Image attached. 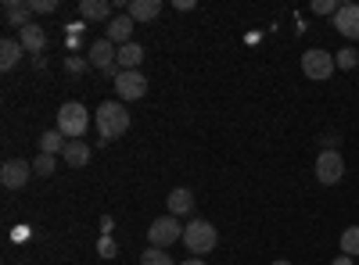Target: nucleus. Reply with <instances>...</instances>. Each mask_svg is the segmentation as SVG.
I'll return each instance as SVG.
<instances>
[{
	"mask_svg": "<svg viewBox=\"0 0 359 265\" xmlns=\"http://www.w3.org/2000/svg\"><path fill=\"white\" fill-rule=\"evenodd\" d=\"M65 133L62 129H47L43 136H40V155H62L65 151Z\"/></svg>",
	"mask_w": 359,
	"mask_h": 265,
	"instance_id": "obj_20",
	"label": "nucleus"
},
{
	"mask_svg": "<svg viewBox=\"0 0 359 265\" xmlns=\"http://www.w3.org/2000/svg\"><path fill=\"white\" fill-rule=\"evenodd\" d=\"M331 265H352V258H348V255H338V258H334Z\"/></svg>",
	"mask_w": 359,
	"mask_h": 265,
	"instance_id": "obj_31",
	"label": "nucleus"
},
{
	"mask_svg": "<svg viewBox=\"0 0 359 265\" xmlns=\"http://www.w3.org/2000/svg\"><path fill=\"white\" fill-rule=\"evenodd\" d=\"M62 158H65V165L83 169V165L90 162V143H83V140H69V143H65V151H62Z\"/></svg>",
	"mask_w": 359,
	"mask_h": 265,
	"instance_id": "obj_18",
	"label": "nucleus"
},
{
	"mask_svg": "<svg viewBox=\"0 0 359 265\" xmlns=\"http://www.w3.org/2000/svg\"><path fill=\"white\" fill-rule=\"evenodd\" d=\"M165 204H169V215H187V212H194V194L187 187H176Z\"/></svg>",
	"mask_w": 359,
	"mask_h": 265,
	"instance_id": "obj_17",
	"label": "nucleus"
},
{
	"mask_svg": "<svg viewBox=\"0 0 359 265\" xmlns=\"http://www.w3.org/2000/svg\"><path fill=\"white\" fill-rule=\"evenodd\" d=\"M133 18L130 15H115L111 22H108V40L115 43V47H126V43H133Z\"/></svg>",
	"mask_w": 359,
	"mask_h": 265,
	"instance_id": "obj_12",
	"label": "nucleus"
},
{
	"mask_svg": "<svg viewBox=\"0 0 359 265\" xmlns=\"http://www.w3.org/2000/svg\"><path fill=\"white\" fill-rule=\"evenodd\" d=\"M29 8H33V15H50L57 11V0H29Z\"/></svg>",
	"mask_w": 359,
	"mask_h": 265,
	"instance_id": "obj_26",
	"label": "nucleus"
},
{
	"mask_svg": "<svg viewBox=\"0 0 359 265\" xmlns=\"http://www.w3.org/2000/svg\"><path fill=\"white\" fill-rule=\"evenodd\" d=\"M334 65H338V69H355V65H359V54H355L352 47H345V50H338Z\"/></svg>",
	"mask_w": 359,
	"mask_h": 265,
	"instance_id": "obj_24",
	"label": "nucleus"
},
{
	"mask_svg": "<svg viewBox=\"0 0 359 265\" xmlns=\"http://www.w3.org/2000/svg\"><path fill=\"white\" fill-rule=\"evenodd\" d=\"M147 241H151V248L169 251L176 241H184V226L176 222V215H162V219H155L151 226H147Z\"/></svg>",
	"mask_w": 359,
	"mask_h": 265,
	"instance_id": "obj_6",
	"label": "nucleus"
},
{
	"mask_svg": "<svg viewBox=\"0 0 359 265\" xmlns=\"http://www.w3.org/2000/svg\"><path fill=\"white\" fill-rule=\"evenodd\" d=\"M133 22H155L162 15V0H130V11Z\"/></svg>",
	"mask_w": 359,
	"mask_h": 265,
	"instance_id": "obj_15",
	"label": "nucleus"
},
{
	"mask_svg": "<svg viewBox=\"0 0 359 265\" xmlns=\"http://www.w3.org/2000/svg\"><path fill=\"white\" fill-rule=\"evenodd\" d=\"M97 255H101V258H115V255H118L115 241H111V237H101V241H97Z\"/></svg>",
	"mask_w": 359,
	"mask_h": 265,
	"instance_id": "obj_28",
	"label": "nucleus"
},
{
	"mask_svg": "<svg viewBox=\"0 0 359 265\" xmlns=\"http://www.w3.org/2000/svg\"><path fill=\"white\" fill-rule=\"evenodd\" d=\"M316 180L323 187H338L345 180V158L341 151H334V147H323L320 158H316Z\"/></svg>",
	"mask_w": 359,
	"mask_h": 265,
	"instance_id": "obj_4",
	"label": "nucleus"
},
{
	"mask_svg": "<svg viewBox=\"0 0 359 265\" xmlns=\"http://www.w3.org/2000/svg\"><path fill=\"white\" fill-rule=\"evenodd\" d=\"M94 126H97L104 147H108V140H118V136L130 129V111H126V104H123V101H104V104L94 111Z\"/></svg>",
	"mask_w": 359,
	"mask_h": 265,
	"instance_id": "obj_1",
	"label": "nucleus"
},
{
	"mask_svg": "<svg viewBox=\"0 0 359 265\" xmlns=\"http://www.w3.org/2000/svg\"><path fill=\"white\" fill-rule=\"evenodd\" d=\"M65 33H69V36H83V22H69Z\"/></svg>",
	"mask_w": 359,
	"mask_h": 265,
	"instance_id": "obj_29",
	"label": "nucleus"
},
{
	"mask_svg": "<svg viewBox=\"0 0 359 265\" xmlns=\"http://www.w3.org/2000/svg\"><path fill=\"white\" fill-rule=\"evenodd\" d=\"M269 265H291V262H284V258H277V262H269Z\"/></svg>",
	"mask_w": 359,
	"mask_h": 265,
	"instance_id": "obj_33",
	"label": "nucleus"
},
{
	"mask_svg": "<svg viewBox=\"0 0 359 265\" xmlns=\"http://www.w3.org/2000/svg\"><path fill=\"white\" fill-rule=\"evenodd\" d=\"M180 265H205V262H201V258H194V255H191V258H187V262H180Z\"/></svg>",
	"mask_w": 359,
	"mask_h": 265,
	"instance_id": "obj_32",
	"label": "nucleus"
},
{
	"mask_svg": "<svg viewBox=\"0 0 359 265\" xmlns=\"http://www.w3.org/2000/svg\"><path fill=\"white\" fill-rule=\"evenodd\" d=\"M101 229H104V237H111V229H115V219H111V215H104V219H101Z\"/></svg>",
	"mask_w": 359,
	"mask_h": 265,
	"instance_id": "obj_30",
	"label": "nucleus"
},
{
	"mask_svg": "<svg viewBox=\"0 0 359 265\" xmlns=\"http://www.w3.org/2000/svg\"><path fill=\"white\" fill-rule=\"evenodd\" d=\"M18 43L25 47V54H33V57H40V54H43V47H47V29H43L40 22H33V25H25V29H22V36H18Z\"/></svg>",
	"mask_w": 359,
	"mask_h": 265,
	"instance_id": "obj_11",
	"label": "nucleus"
},
{
	"mask_svg": "<svg viewBox=\"0 0 359 265\" xmlns=\"http://www.w3.org/2000/svg\"><path fill=\"white\" fill-rule=\"evenodd\" d=\"M216 226L212 222H205V219H191L184 226V244L191 255H208V251H216Z\"/></svg>",
	"mask_w": 359,
	"mask_h": 265,
	"instance_id": "obj_3",
	"label": "nucleus"
},
{
	"mask_svg": "<svg viewBox=\"0 0 359 265\" xmlns=\"http://www.w3.org/2000/svg\"><path fill=\"white\" fill-rule=\"evenodd\" d=\"M86 69H90V57H79V54H69L65 57V72L76 76V72H86Z\"/></svg>",
	"mask_w": 359,
	"mask_h": 265,
	"instance_id": "obj_25",
	"label": "nucleus"
},
{
	"mask_svg": "<svg viewBox=\"0 0 359 265\" xmlns=\"http://www.w3.org/2000/svg\"><path fill=\"white\" fill-rule=\"evenodd\" d=\"M341 255H348V258L359 255V226H348L341 233Z\"/></svg>",
	"mask_w": 359,
	"mask_h": 265,
	"instance_id": "obj_22",
	"label": "nucleus"
},
{
	"mask_svg": "<svg viewBox=\"0 0 359 265\" xmlns=\"http://www.w3.org/2000/svg\"><path fill=\"white\" fill-rule=\"evenodd\" d=\"M140 62H144V47H140V43H126V47H118L115 65L123 69V72H140Z\"/></svg>",
	"mask_w": 359,
	"mask_h": 265,
	"instance_id": "obj_16",
	"label": "nucleus"
},
{
	"mask_svg": "<svg viewBox=\"0 0 359 265\" xmlns=\"http://www.w3.org/2000/svg\"><path fill=\"white\" fill-rule=\"evenodd\" d=\"M115 94L123 97V101H140V97L147 94V79H144L140 72H118Z\"/></svg>",
	"mask_w": 359,
	"mask_h": 265,
	"instance_id": "obj_9",
	"label": "nucleus"
},
{
	"mask_svg": "<svg viewBox=\"0 0 359 265\" xmlns=\"http://www.w3.org/2000/svg\"><path fill=\"white\" fill-rule=\"evenodd\" d=\"M4 22H8L11 29L33 25V8H29L25 0H4Z\"/></svg>",
	"mask_w": 359,
	"mask_h": 265,
	"instance_id": "obj_13",
	"label": "nucleus"
},
{
	"mask_svg": "<svg viewBox=\"0 0 359 265\" xmlns=\"http://www.w3.org/2000/svg\"><path fill=\"white\" fill-rule=\"evenodd\" d=\"M79 18H86V22H111V0H79Z\"/></svg>",
	"mask_w": 359,
	"mask_h": 265,
	"instance_id": "obj_14",
	"label": "nucleus"
},
{
	"mask_svg": "<svg viewBox=\"0 0 359 265\" xmlns=\"http://www.w3.org/2000/svg\"><path fill=\"white\" fill-rule=\"evenodd\" d=\"M33 176H36L33 162H25V158H8L4 165H0V183H4L8 190H22Z\"/></svg>",
	"mask_w": 359,
	"mask_h": 265,
	"instance_id": "obj_7",
	"label": "nucleus"
},
{
	"mask_svg": "<svg viewBox=\"0 0 359 265\" xmlns=\"http://www.w3.org/2000/svg\"><path fill=\"white\" fill-rule=\"evenodd\" d=\"M341 4H334V0H313V15H338Z\"/></svg>",
	"mask_w": 359,
	"mask_h": 265,
	"instance_id": "obj_27",
	"label": "nucleus"
},
{
	"mask_svg": "<svg viewBox=\"0 0 359 265\" xmlns=\"http://www.w3.org/2000/svg\"><path fill=\"white\" fill-rule=\"evenodd\" d=\"M22 50H25V47H22L18 40H11V36H8L4 43H0V69H4V72H11V69L18 65Z\"/></svg>",
	"mask_w": 359,
	"mask_h": 265,
	"instance_id": "obj_19",
	"label": "nucleus"
},
{
	"mask_svg": "<svg viewBox=\"0 0 359 265\" xmlns=\"http://www.w3.org/2000/svg\"><path fill=\"white\" fill-rule=\"evenodd\" d=\"M334 29L345 40H359V4H341L334 15Z\"/></svg>",
	"mask_w": 359,
	"mask_h": 265,
	"instance_id": "obj_10",
	"label": "nucleus"
},
{
	"mask_svg": "<svg viewBox=\"0 0 359 265\" xmlns=\"http://www.w3.org/2000/svg\"><path fill=\"white\" fill-rule=\"evenodd\" d=\"M140 265H176V262H172L169 251H162V248H147V251L140 255Z\"/></svg>",
	"mask_w": 359,
	"mask_h": 265,
	"instance_id": "obj_23",
	"label": "nucleus"
},
{
	"mask_svg": "<svg viewBox=\"0 0 359 265\" xmlns=\"http://www.w3.org/2000/svg\"><path fill=\"white\" fill-rule=\"evenodd\" d=\"M33 172L43 176V180H50V176L57 172V158H54V155H36V158H33Z\"/></svg>",
	"mask_w": 359,
	"mask_h": 265,
	"instance_id": "obj_21",
	"label": "nucleus"
},
{
	"mask_svg": "<svg viewBox=\"0 0 359 265\" xmlns=\"http://www.w3.org/2000/svg\"><path fill=\"white\" fill-rule=\"evenodd\" d=\"M54 129H62L65 140H83V133L90 129V111L83 108V101H65L57 108V126Z\"/></svg>",
	"mask_w": 359,
	"mask_h": 265,
	"instance_id": "obj_2",
	"label": "nucleus"
},
{
	"mask_svg": "<svg viewBox=\"0 0 359 265\" xmlns=\"http://www.w3.org/2000/svg\"><path fill=\"white\" fill-rule=\"evenodd\" d=\"M86 57H90V69H101V72H104V76H111V79H118V72H123V69L115 65L118 47H115L108 36H101V40H94V43H90Z\"/></svg>",
	"mask_w": 359,
	"mask_h": 265,
	"instance_id": "obj_5",
	"label": "nucleus"
},
{
	"mask_svg": "<svg viewBox=\"0 0 359 265\" xmlns=\"http://www.w3.org/2000/svg\"><path fill=\"white\" fill-rule=\"evenodd\" d=\"M302 72L309 76V79H331L334 76V54H327V50H320V47H313V50H306L302 54Z\"/></svg>",
	"mask_w": 359,
	"mask_h": 265,
	"instance_id": "obj_8",
	"label": "nucleus"
}]
</instances>
